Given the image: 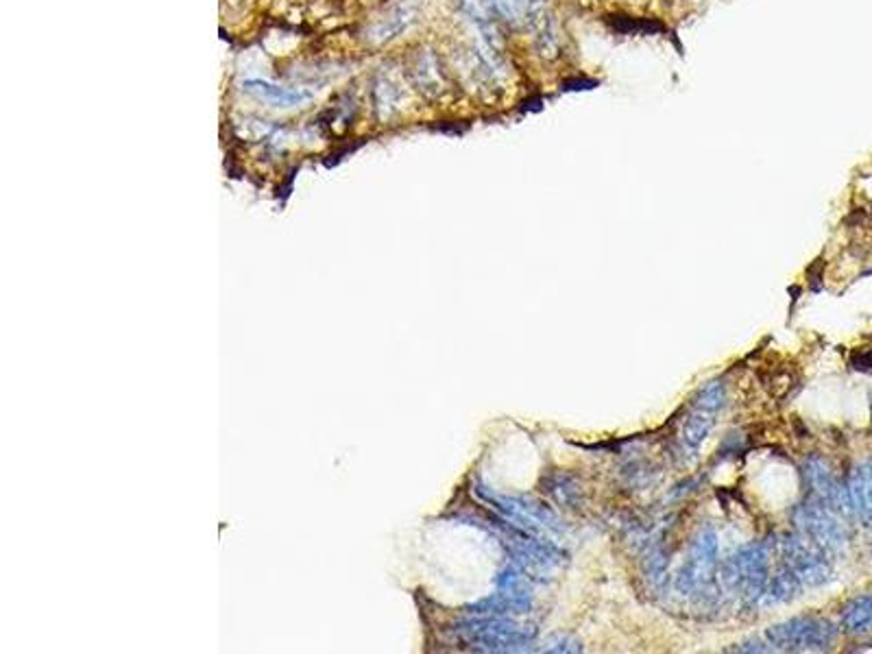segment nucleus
<instances>
[{"instance_id": "9d476101", "label": "nucleus", "mask_w": 872, "mask_h": 654, "mask_svg": "<svg viewBox=\"0 0 872 654\" xmlns=\"http://www.w3.org/2000/svg\"><path fill=\"white\" fill-rule=\"evenodd\" d=\"M842 631L849 635L872 633V596H858L842 609Z\"/></svg>"}, {"instance_id": "f257e3e1", "label": "nucleus", "mask_w": 872, "mask_h": 654, "mask_svg": "<svg viewBox=\"0 0 872 654\" xmlns=\"http://www.w3.org/2000/svg\"><path fill=\"white\" fill-rule=\"evenodd\" d=\"M774 541H754L742 545L727 561L725 580L748 605H759L772 576Z\"/></svg>"}, {"instance_id": "4468645a", "label": "nucleus", "mask_w": 872, "mask_h": 654, "mask_svg": "<svg viewBox=\"0 0 872 654\" xmlns=\"http://www.w3.org/2000/svg\"><path fill=\"white\" fill-rule=\"evenodd\" d=\"M853 365H856L858 369H872V352L856 356V358H853Z\"/></svg>"}, {"instance_id": "0eeeda50", "label": "nucleus", "mask_w": 872, "mask_h": 654, "mask_svg": "<svg viewBox=\"0 0 872 654\" xmlns=\"http://www.w3.org/2000/svg\"><path fill=\"white\" fill-rule=\"evenodd\" d=\"M853 518L872 530V456L858 463L847 483Z\"/></svg>"}, {"instance_id": "9b49d317", "label": "nucleus", "mask_w": 872, "mask_h": 654, "mask_svg": "<svg viewBox=\"0 0 872 654\" xmlns=\"http://www.w3.org/2000/svg\"><path fill=\"white\" fill-rule=\"evenodd\" d=\"M417 81L426 92H439L443 88V73L439 70V62L434 55H423L417 64Z\"/></svg>"}, {"instance_id": "20e7f679", "label": "nucleus", "mask_w": 872, "mask_h": 654, "mask_svg": "<svg viewBox=\"0 0 872 654\" xmlns=\"http://www.w3.org/2000/svg\"><path fill=\"white\" fill-rule=\"evenodd\" d=\"M718 572V534L714 528H705L696 534L687 561L676 576V589L683 596H700L714 585Z\"/></svg>"}, {"instance_id": "f8f14e48", "label": "nucleus", "mask_w": 872, "mask_h": 654, "mask_svg": "<svg viewBox=\"0 0 872 654\" xmlns=\"http://www.w3.org/2000/svg\"><path fill=\"white\" fill-rule=\"evenodd\" d=\"M548 494H550L559 505H565V507H572V505L581 498V491L576 489V485L572 483V478H567V476H563V474H556V476H552V478L548 480Z\"/></svg>"}, {"instance_id": "1a4fd4ad", "label": "nucleus", "mask_w": 872, "mask_h": 654, "mask_svg": "<svg viewBox=\"0 0 872 654\" xmlns=\"http://www.w3.org/2000/svg\"><path fill=\"white\" fill-rule=\"evenodd\" d=\"M245 92H250L251 97H255L262 103L273 106V108H295L310 99V92H306V90H290V88L275 86V84L262 81V79L247 81Z\"/></svg>"}, {"instance_id": "39448f33", "label": "nucleus", "mask_w": 872, "mask_h": 654, "mask_svg": "<svg viewBox=\"0 0 872 654\" xmlns=\"http://www.w3.org/2000/svg\"><path fill=\"white\" fill-rule=\"evenodd\" d=\"M792 518H794L798 532L805 539H809L812 543H816L818 547H823L829 556L845 552L849 539H847L842 523L838 520L840 516H836L820 502L807 498L803 505H798L794 509Z\"/></svg>"}, {"instance_id": "423d86ee", "label": "nucleus", "mask_w": 872, "mask_h": 654, "mask_svg": "<svg viewBox=\"0 0 872 654\" xmlns=\"http://www.w3.org/2000/svg\"><path fill=\"white\" fill-rule=\"evenodd\" d=\"M803 480L809 491V498L827 507L840 518L853 516L851 502H849V491L847 485L840 483L836 472L829 467V463L820 456H809L803 463Z\"/></svg>"}, {"instance_id": "f03ea898", "label": "nucleus", "mask_w": 872, "mask_h": 654, "mask_svg": "<svg viewBox=\"0 0 872 654\" xmlns=\"http://www.w3.org/2000/svg\"><path fill=\"white\" fill-rule=\"evenodd\" d=\"M838 640V629L818 618H794L783 624L770 627L765 642L772 651L783 653H823Z\"/></svg>"}, {"instance_id": "7ed1b4c3", "label": "nucleus", "mask_w": 872, "mask_h": 654, "mask_svg": "<svg viewBox=\"0 0 872 654\" xmlns=\"http://www.w3.org/2000/svg\"><path fill=\"white\" fill-rule=\"evenodd\" d=\"M722 406H725V387L720 383H711L696 395L676 432V445L683 458L694 456L698 452L703 441L709 436Z\"/></svg>"}, {"instance_id": "ddd939ff", "label": "nucleus", "mask_w": 872, "mask_h": 654, "mask_svg": "<svg viewBox=\"0 0 872 654\" xmlns=\"http://www.w3.org/2000/svg\"><path fill=\"white\" fill-rule=\"evenodd\" d=\"M545 651L548 653H578L581 646L572 640H559V642H548Z\"/></svg>"}, {"instance_id": "6e6552de", "label": "nucleus", "mask_w": 872, "mask_h": 654, "mask_svg": "<svg viewBox=\"0 0 872 654\" xmlns=\"http://www.w3.org/2000/svg\"><path fill=\"white\" fill-rule=\"evenodd\" d=\"M501 24L515 31H528L534 18L548 7L545 0H487Z\"/></svg>"}]
</instances>
